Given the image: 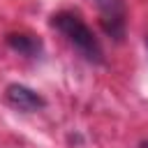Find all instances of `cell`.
I'll use <instances>...</instances> for the list:
<instances>
[{"label": "cell", "instance_id": "cell-3", "mask_svg": "<svg viewBox=\"0 0 148 148\" xmlns=\"http://www.w3.org/2000/svg\"><path fill=\"white\" fill-rule=\"evenodd\" d=\"M7 102L21 111H37L44 106V99L28 86H21V83H12L7 88Z\"/></svg>", "mask_w": 148, "mask_h": 148}, {"label": "cell", "instance_id": "cell-4", "mask_svg": "<svg viewBox=\"0 0 148 148\" xmlns=\"http://www.w3.org/2000/svg\"><path fill=\"white\" fill-rule=\"evenodd\" d=\"M7 42H9V46L14 49V51H18V53H23V56H35L37 51H39V39H35V37H30V35H9L7 37Z\"/></svg>", "mask_w": 148, "mask_h": 148}, {"label": "cell", "instance_id": "cell-1", "mask_svg": "<svg viewBox=\"0 0 148 148\" xmlns=\"http://www.w3.org/2000/svg\"><path fill=\"white\" fill-rule=\"evenodd\" d=\"M51 23H53V28H58L67 39H69V44H74L88 60H95V62H99L102 60V49H99V42L95 39V35H92V30L76 16V14H72V12H60V14H53V18H51Z\"/></svg>", "mask_w": 148, "mask_h": 148}, {"label": "cell", "instance_id": "cell-2", "mask_svg": "<svg viewBox=\"0 0 148 148\" xmlns=\"http://www.w3.org/2000/svg\"><path fill=\"white\" fill-rule=\"evenodd\" d=\"M99 9V23L106 35L120 39L125 35V7L123 0H95Z\"/></svg>", "mask_w": 148, "mask_h": 148}]
</instances>
